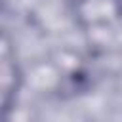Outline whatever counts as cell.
Wrapping results in <instances>:
<instances>
[{"label":"cell","mask_w":122,"mask_h":122,"mask_svg":"<svg viewBox=\"0 0 122 122\" xmlns=\"http://www.w3.org/2000/svg\"><path fill=\"white\" fill-rule=\"evenodd\" d=\"M0 82H2V105L10 109L17 103V95L25 86V72L21 65L10 53V40L8 36L2 38V69H0Z\"/></svg>","instance_id":"obj_2"},{"label":"cell","mask_w":122,"mask_h":122,"mask_svg":"<svg viewBox=\"0 0 122 122\" xmlns=\"http://www.w3.org/2000/svg\"><path fill=\"white\" fill-rule=\"evenodd\" d=\"M69 11L86 34L122 25V0H71Z\"/></svg>","instance_id":"obj_1"}]
</instances>
